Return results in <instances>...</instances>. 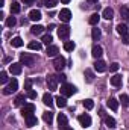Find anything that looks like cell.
<instances>
[{"label":"cell","mask_w":129,"mask_h":130,"mask_svg":"<svg viewBox=\"0 0 129 130\" xmlns=\"http://www.w3.org/2000/svg\"><path fill=\"white\" fill-rule=\"evenodd\" d=\"M15 23H17L15 17H8V18H6V23H5V24H6L8 27H14V26H15Z\"/></svg>","instance_id":"35"},{"label":"cell","mask_w":129,"mask_h":130,"mask_svg":"<svg viewBox=\"0 0 129 130\" xmlns=\"http://www.w3.org/2000/svg\"><path fill=\"white\" fill-rule=\"evenodd\" d=\"M21 67H23V64L21 62H17V64H11L9 65V71H11V74H20L21 73Z\"/></svg>","instance_id":"11"},{"label":"cell","mask_w":129,"mask_h":130,"mask_svg":"<svg viewBox=\"0 0 129 130\" xmlns=\"http://www.w3.org/2000/svg\"><path fill=\"white\" fill-rule=\"evenodd\" d=\"M56 3H58V0H46V2H44V6H46V8H55Z\"/></svg>","instance_id":"39"},{"label":"cell","mask_w":129,"mask_h":130,"mask_svg":"<svg viewBox=\"0 0 129 130\" xmlns=\"http://www.w3.org/2000/svg\"><path fill=\"white\" fill-rule=\"evenodd\" d=\"M56 77H58V82H62V83H65V79H67V77H65V74H62V73H61V74H59V76H56Z\"/></svg>","instance_id":"45"},{"label":"cell","mask_w":129,"mask_h":130,"mask_svg":"<svg viewBox=\"0 0 129 130\" xmlns=\"http://www.w3.org/2000/svg\"><path fill=\"white\" fill-rule=\"evenodd\" d=\"M115 29H117V33H120L122 36L128 33V26H126V24H123V23H120V24H117V27H115Z\"/></svg>","instance_id":"21"},{"label":"cell","mask_w":129,"mask_h":130,"mask_svg":"<svg viewBox=\"0 0 129 130\" xmlns=\"http://www.w3.org/2000/svg\"><path fill=\"white\" fill-rule=\"evenodd\" d=\"M88 2H90V3H97L99 0H88Z\"/></svg>","instance_id":"47"},{"label":"cell","mask_w":129,"mask_h":130,"mask_svg":"<svg viewBox=\"0 0 129 130\" xmlns=\"http://www.w3.org/2000/svg\"><path fill=\"white\" fill-rule=\"evenodd\" d=\"M43 30H44V27H43L41 24H35V26L31 27V32H32L33 35H40V33H43Z\"/></svg>","instance_id":"26"},{"label":"cell","mask_w":129,"mask_h":130,"mask_svg":"<svg viewBox=\"0 0 129 130\" xmlns=\"http://www.w3.org/2000/svg\"><path fill=\"white\" fill-rule=\"evenodd\" d=\"M23 2H24L26 5H31V3H33V2H35V0H23Z\"/></svg>","instance_id":"46"},{"label":"cell","mask_w":129,"mask_h":130,"mask_svg":"<svg viewBox=\"0 0 129 130\" xmlns=\"http://www.w3.org/2000/svg\"><path fill=\"white\" fill-rule=\"evenodd\" d=\"M17 89H18V82H17V79H12V80L8 83V86L3 88V94H5V95H11V94L15 92Z\"/></svg>","instance_id":"2"},{"label":"cell","mask_w":129,"mask_h":130,"mask_svg":"<svg viewBox=\"0 0 129 130\" xmlns=\"http://www.w3.org/2000/svg\"><path fill=\"white\" fill-rule=\"evenodd\" d=\"M65 130H73V129H71V127H67V129H65Z\"/></svg>","instance_id":"50"},{"label":"cell","mask_w":129,"mask_h":130,"mask_svg":"<svg viewBox=\"0 0 129 130\" xmlns=\"http://www.w3.org/2000/svg\"><path fill=\"white\" fill-rule=\"evenodd\" d=\"M35 112V106H33L32 103H28V104H24L23 107H21V115L26 118V117H29L31 113Z\"/></svg>","instance_id":"6"},{"label":"cell","mask_w":129,"mask_h":130,"mask_svg":"<svg viewBox=\"0 0 129 130\" xmlns=\"http://www.w3.org/2000/svg\"><path fill=\"white\" fill-rule=\"evenodd\" d=\"M53 67H55L56 71H62L64 67H65V58H62V56H56L55 61H53Z\"/></svg>","instance_id":"5"},{"label":"cell","mask_w":129,"mask_h":130,"mask_svg":"<svg viewBox=\"0 0 129 130\" xmlns=\"http://www.w3.org/2000/svg\"><path fill=\"white\" fill-rule=\"evenodd\" d=\"M29 18L32 20V21H40L43 17H41V11H38V9H32L31 12H29Z\"/></svg>","instance_id":"14"},{"label":"cell","mask_w":129,"mask_h":130,"mask_svg":"<svg viewBox=\"0 0 129 130\" xmlns=\"http://www.w3.org/2000/svg\"><path fill=\"white\" fill-rule=\"evenodd\" d=\"M11 45H12V47H21V45H23V39H21L20 36H15V38H12Z\"/></svg>","instance_id":"28"},{"label":"cell","mask_w":129,"mask_h":130,"mask_svg":"<svg viewBox=\"0 0 129 130\" xmlns=\"http://www.w3.org/2000/svg\"><path fill=\"white\" fill-rule=\"evenodd\" d=\"M43 103L46 104V106H49V107H52L53 106V97L49 94V92H46L44 95H43Z\"/></svg>","instance_id":"18"},{"label":"cell","mask_w":129,"mask_h":130,"mask_svg":"<svg viewBox=\"0 0 129 130\" xmlns=\"http://www.w3.org/2000/svg\"><path fill=\"white\" fill-rule=\"evenodd\" d=\"M78 120H79V124H81L82 127H90V126H91V117L87 115V113H85V115H79Z\"/></svg>","instance_id":"7"},{"label":"cell","mask_w":129,"mask_h":130,"mask_svg":"<svg viewBox=\"0 0 129 130\" xmlns=\"http://www.w3.org/2000/svg\"><path fill=\"white\" fill-rule=\"evenodd\" d=\"M43 120H44L47 124H52V121H53V113H52V112H44V113H43Z\"/></svg>","instance_id":"29"},{"label":"cell","mask_w":129,"mask_h":130,"mask_svg":"<svg viewBox=\"0 0 129 130\" xmlns=\"http://www.w3.org/2000/svg\"><path fill=\"white\" fill-rule=\"evenodd\" d=\"M20 9H21V8H20V5H18L17 2H14V3L11 5V12H12V14H18Z\"/></svg>","instance_id":"38"},{"label":"cell","mask_w":129,"mask_h":130,"mask_svg":"<svg viewBox=\"0 0 129 130\" xmlns=\"http://www.w3.org/2000/svg\"><path fill=\"white\" fill-rule=\"evenodd\" d=\"M91 36H93V39H94V41H97V39H100V36H102V32H100V29H97V27H94V29L91 30Z\"/></svg>","instance_id":"33"},{"label":"cell","mask_w":129,"mask_h":130,"mask_svg":"<svg viewBox=\"0 0 129 130\" xmlns=\"http://www.w3.org/2000/svg\"><path fill=\"white\" fill-rule=\"evenodd\" d=\"M76 92H78V89H76L74 85H71V83H62V86H61V94H62L64 97H71V95L76 94Z\"/></svg>","instance_id":"1"},{"label":"cell","mask_w":129,"mask_h":130,"mask_svg":"<svg viewBox=\"0 0 129 130\" xmlns=\"http://www.w3.org/2000/svg\"><path fill=\"white\" fill-rule=\"evenodd\" d=\"M122 41H123V44H125V45H129V33H126V35H123Z\"/></svg>","instance_id":"43"},{"label":"cell","mask_w":129,"mask_h":130,"mask_svg":"<svg viewBox=\"0 0 129 130\" xmlns=\"http://www.w3.org/2000/svg\"><path fill=\"white\" fill-rule=\"evenodd\" d=\"M99 20H100V15H99V14H93V15L90 17V20H88V23H90L91 26H96L97 23H99Z\"/></svg>","instance_id":"31"},{"label":"cell","mask_w":129,"mask_h":130,"mask_svg":"<svg viewBox=\"0 0 129 130\" xmlns=\"http://www.w3.org/2000/svg\"><path fill=\"white\" fill-rule=\"evenodd\" d=\"M108 107H109L111 110H117V109H119V101H117L115 98H109V100H108Z\"/></svg>","instance_id":"19"},{"label":"cell","mask_w":129,"mask_h":130,"mask_svg":"<svg viewBox=\"0 0 129 130\" xmlns=\"http://www.w3.org/2000/svg\"><path fill=\"white\" fill-rule=\"evenodd\" d=\"M47 86H49V89L50 91H56V88H58V77L56 76H47Z\"/></svg>","instance_id":"4"},{"label":"cell","mask_w":129,"mask_h":130,"mask_svg":"<svg viewBox=\"0 0 129 130\" xmlns=\"http://www.w3.org/2000/svg\"><path fill=\"white\" fill-rule=\"evenodd\" d=\"M20 62L23 65H26V67H33L35 64V58L31 56V55H28V53H23L21 56H20Z\"/></svg>","instance_id":"3"},{"label":"cell","mask_w":129,"mask_h":130,"mask_svg":"<svg viewBox=\"0 0 129 130\" xmlns=\"http://www.w3.org/2000/svg\"><path fill=\"white\" fill-rule=\"evenodd\" d=\"M24 100H26V95H24V94H20V95L15 97L14 104H15V106H23V104H24Z\"/></svg>","instance_id":"22"},{"label":"cell","mask_w":129,"mask_h":130,"mask_svg":"<svg viewBox=\"0 0 129 130\" xmlns=\"http://www.w3.org/2000/svg\"><path fill=\"white\" fill-rule=\"evenodd\" d=\"M111 85H112V86H120V85H122V76H114V77H111Z\"/></svg>","instance_id":"30"},{"label":"cell","mask_w":129,"mask_h":130,"mask_svg":"<svg viewBox=\"0 0 129 130\" xmlns=\"http://www.w3.org/2000/svg\"><path fill=\"white\" fill-rule=\"evenodd\" d=\"M0 82H2V83H6V82H8V74H6V71H2V73H0Z\"/></svg>","instance_id":"40"},{"label":"cell","mask_w":129,"mask_h":130,"mask_svg":"<svg viewBox=\"0 0 129 130\" xmlns=\"http://www.w3.org/2000/svg\"><path fill=\"white\" fill-rule=\"evenodd\" d=\"M24 88H26V91H31V89H32V80H31V79H28V80H26Z\"/></svg>","instance_id":"42"},{"label":"cell","mask_w":129,"mask_h":130,"mask_svg":"<svg viewBox=\"0 0 129 130\" xmlns=\"http://www.w3.org/2000/svg\"><path fill=\"white\" fill-rule=\"evenodd\" d=\"M85 80H87L88 83L94 80V73H93L91 70H85Z\"/></svg>","instance_id":"32"},{"label":"cell","mask_w":129,"mask_h":130,"mask_svg":"<svg viewBox=\"0 0 129 130\" xmlns=\"http://www.w3.org/2000/svg\"><path fill=\"white\" fill-rule=\"evenodd\" d=\"M74 47H76V44L73 42V41H65L64 42V48L67 52H71V50H74Z\"/></svg>","instance_id":"34"},{"label":"cell","mask_w":129,"mask_h":130,"mask_svg":"<svg viewBox=\"0 0 129 130\" xmlns=\"http://www.w3.org/2000/svg\"><path fill=\"white\" fill-rule=\"evenodd\" d=\"M68 35H70V27L64 24V26H61L59 29H58V36L61 38V39H67L68 38Z\"/></svg>","instance_id":"9"},{"label":"cell","mask_w":129,"mask_h":130,"mask_svg":"<svg viewBox=\"0 0 129 130\" xmlns=\"http://www.w3.org/2000/svg\"><path fill=\"white\" fill-rule=\"evenodd\" d=\"M58 126H59V130H65L68 127V121H67V117L64 113L58 115Z\"/></svg>","instance_id":"10"},{"label":"cell","mask_w":129,"mask_h":130,"mask_svg":"<svg viewBox=\"0 0 129 130\" xmlns=\"http://www.w3.org/2000/svg\"><path fill=\"white\" fill-rule=\"evenodd\" d=\"M46 55L49 58H56L58 56V47L56 45H49L47 50H46Z\"/></svg>","instance_id":"13"},{"label":"cell","mask_w":129,"mask_h":130,"mask_svg":"<svg viewBox=\"0 0 129 130\" xmlns=\"http://www.w3.org/2000/svg\"><path fill=\"white\" fill-rule=\"evenodd\" d=\"M65 98L67 97H64V95H62V97H61V95L56 97L55 101H56V106H58V107H65V106H67V100H65Z\"/></svg>","instance_id":"24"},{"label":"cell","mask_w":129,"mask_h":130,"mask_svg":"<svg viewBox=\"0 0 129 130\" xmlns=\"http://www.w3.org/2000/svg\"><path fill=\"white\" fill-rule=\"evenodd\" d=\"M59 18H61V21H64V23H68L70 20H71V12H70V9H61V12H59Z\"/></svg>","instance_id":"8"},{"label":"cell","mask_w":129,"mask_h":130,"mask_svg":"<svg viewBox=\"0 0 129 130\" xmlns=\"http://www.w3.org/2000/svg\"><path fill=\"white\" fill-rule=\"evenodd\" d=\"M102 17H103L105 20H111V18L114 17V9H112V8H105L103 12H102Z\"/></svg>","instance_id":"17"},{"label":"cell","mask_w":129,"mask_h":130,"mask_svg":"<svg viewBox=\"0 0 129 130\" xmlns=\"http://www.w3.org/2000/svg\"><path fill=\"white\" fill-rule=\"evenodd\" d=\"M91 55H93L94 59H100V56L103 55V48H102L100 45H94L93 50H91Z\"/></svg>","instance_id":"15"},{"label":"cell","mask_w":129,"mask_h":130,"mask_svg":"<svg viewBox=\"0 0 129 130\" xmlns=\"http://www.w3.org/2000/svg\"><path fill=\"white\" fill-rule=\"evenodd\" d=\"M105 126H106L108 129H114V127H115V120H114L112 117H106V118H105Z\"/></svg>","instance_id":"20"},{"label":"cell","mask_w":129,"mask_h":130,"mask_svg":"<svg viewBox=\"0 0 129 130\" xmlns=\"http://www.w3.org/2000/svg\"><path fill=\"white\" fill-rule=\"evenodd\" d=\"M28 97L29 98H36V92H35V91H33V89H31V91H28Z\"/></svg>","instance_id":"44"},{"label":"cell","mask_w":129,"mask_h":130,"mask_svg":"<svg viewBox=\"0 0 129 130\" xmlns=\"http://www.w3.org/2000/svg\"><path fill=\"white\" fill-rule=\"evenodd\" d=\"M117 70H119V64H117V62H112V64L109 65V71H111V73H115Z\"/></svg>","instance_id":"41"},{"label":"cell","mask_w":129,"mask_h":130,"mask_svg":"<svg viewBox=\"0 0 129 130\" xmlns=\"http://www.w3.org/2000/svg\"><path fill=\"white\" fill-rule=\"evenodd\" d=\"M28 47H29V50H40L41 48V42L40 41H31L29 44H28Z\"/></svg>","instance_id":"23"},{"label":"cell","mask_w":129,"mask_h":130,"mask_svg":"<svg viewBox=\"0 0 129 130\" xmlns=\"http://www.w3.org/2000/svg\"><path fill=\"white\" fill-rule=\"evenodd\" d=\"M120 15L123 20H129V8L128 6H122L120 8Z\"/></svg>","instance_id":"25"},{"label":"cell","mask_w":129,"mask_h":130,"mask_svg":"<svg viewBox=\"0 0 129 130\" xmlns=\"http://www.w3.org/2000/svg\"><path fill=\"white\" fill-rule=\"evenodd\" d=\"M61 2H62V3H70L71 0H61Z\"/></svg>","instance_id":"48"},{"label":"cell","mask_w":129,"mask_h":130,"mask_svg":"<svg viewBox=\"0 0 129 130\" xmlns=\"http://www.w3.org/2000/svg\"><path fill=\"white\" fill-rule=\"evenodd\" d=\"M24 120H26V126H28V127H33V126H36V123H38V120H36V117H35L33 113H31L29 117H26Z\"/></svg>","instance_id":"16"},{"label":"cell","mask_w":129,"mask_h":130,"mask_svg":"<svg viewBox=\"0 0 129 130\" xmlns=\"http://www.w3.org/2000/svg\"><path fill=\"white\" fill-rule=\"evenodd\" d=\"M94 70H96L97 73H103V71L106 70V64H105L102 59H96V62H94Z\"/></svg>","instance_id":"12"},{"label":"cell","mask_w":129,"mask_h":130,"mask_svg":"<svg viewBox=\"0 0 129 130\" xmlns=\"http://www.w3.org/2000/svg\"><path fill=\"white\" fill-rule=\"evenodd\" d=\"M52 41H53V38H52V35H50V33H47V35H44V36L41 38V42H43V44H46L47 47L52 44Z\"/></svg>","instance_id":"27"},{"label":"cell","mask_w":129,"mask_h":130,"mask_svg":"<svg viewBox=\"0 0 129 130\" xmlns=\"http://www.w3.org/2000/svg\"><path fill=\"white\" fill-rule=\"evenodd\" d=\"M120 101H122V104H123L125 107H128V106H129V97H128V94H122V95H120Z\"/></svg>","instance_id":"37"},{"label":"cell","mask_w":129,"mask_h":130,"mask_svg":"<svg viewBox=\"0 0 129 130\" xmlns=\"http://www.w3.org/2000/svg\"><path fill=\"white\" fill-rule=\"evenodd\" d=\"M84 107H85V109H93V107H94V101H93L91 98L84 100Z\"/></svg>","instance_id":"36"},{"label":"cell","mask_w":129,"mask_h":130,"mask_svg":"<svg viewBox=\"0 0 129 130\" xmlns=\"http://www.w3.org/2000/svg\"><path fill=\"white\" fill-rule=\"evenodd\" d=\"M5 5V0H0V6H3Z\"/></svg>","instance_id":"49"}]
</instances>
